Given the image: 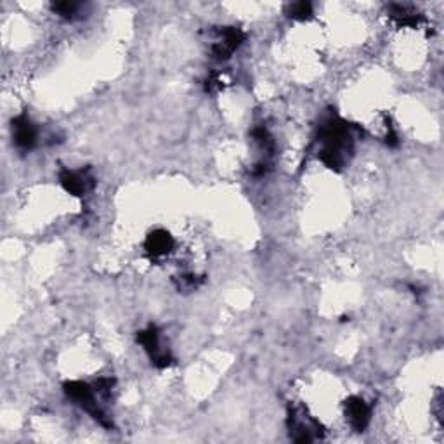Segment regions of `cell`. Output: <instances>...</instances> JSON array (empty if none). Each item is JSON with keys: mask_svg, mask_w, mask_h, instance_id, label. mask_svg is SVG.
I'll return each mask as SVG.
<instances>
[{"mask_svg": "<svg viewBox=\"0 0 444 444\" xmlns=\"http://www.w3.org/2000/svg\"><path fill=\"white\" fill-rule=\"evenodd\" d=\"M245 32L234 26H226L219 32V40L212 46V58L217 61H226L234 51L245 42Z\"/></svg>", "mask_w": 444, "mask_h": 444, "instance_id": "2", "label": "cell"}, {"mask_svg": "<svg viewBox=\"0 0 444 444\" xmlns=\"http://www.w3.org/2000/svg\"><path fill=\"white\" fill-rule=\"evenodd\" d=\"M52 11H54L58 16L65 18V20H73L75 16L78 14V11H80L82 4L78 2H56L52 4Z\"/></svg>", "mask_w": 444, "mask_h": 444, "instance_id": "10", "label": "cell"}, {"mask_svg": "<svg viewBox=\"0 0 444 444\" xmlns=\"http://www.w3.org/2000/svg\"><path fill=\"white\" fill-rule=\"evenodd\" d=\"M370 406L367 405L363 398L354 395L345 402L347 420H349V425L354 431H363L367 427L368 421H370Z\"/></svg>", "mask_w": 444, "mask_h": 444, "instance_id": "5", "label": "cell"}, {"mask_svg": "<svg viewBox=\"0 0 444 444\" xmlns=\"http://www.w3.org/2000/svg\"><path fill=\"white\" fill-rule=\"evenodd\" d=\"M389 14L395 23L401 26H419L424 21L419 11L413 9L412 6H406V4H391Z\"/></svg>", "mask_w": 444, "mask_h": 444, "instance_id": "6", "label": "cell"}, {"mask_svg": "<svg viewBox=\"0 0 444 444\" xmlns=\"http://www.w3.org/2000/svg\"><path fill=\"white\" fill-rule=\"evenodd\" d=\"M137 342L143 345L144 350H148L151 360H155L160 354L158 349V330L155 326H149L148 330H143L137 334Z\"/></svg>", "mask_w": 444, "mask_h": 444, "instance_id": "8", "label": "cell"}, {"mask_svg": "<svg viewBox=\"0 0 444 444\" xmlns=\"http://www.w3.org/2000/svg\"><path fill=\"white\" fill-rule=\"evenodd\" d=\"M144 247H146V250L151 253L153 257H160V255H165V253L174 247V240L167 231L156 229L146 238Z\"/></svg>", "mask_w": 444, "mask_h": 444, "instance_id": "7", "label": "cell"}, {"mask_svg": "<svg viewBox=\"0 0 444 444\" xmlns=\"http://www.w3.org/2000/svg\"><path fill=\"white\" fill-rule=\"evenodd\" d=\"M318 141L321 162L330 169H341L345 162V153L350 149V134L345 122L338 117H328L319 125Z\"/></svg>", "mask_w": 444, "mask_h": 444, "instance_id": "1", "label": "cell"}, {"mask_svg": "<svg viewBox=\"0 0 444 444\" xmlns=\"http://www.w3.org/2000/svg\"><path fill=\"white\" fill-rule=\"evenodd\" d=\"M61 186L73 196H84L94 186V179L87 170H63L59 174Z\"/></svg>", "mask_w": 444, "mask_h": 444, "instance_id": "3", "label": "cell"}, {"mask_svg": "<svg viewBox=\"0 0 444 444\" xmlns=\"http://www.w3.org/2000/svg\"><path fill=\"white\" fill-rule=\"evenodd\" d=\"M37 127L33 125V122L30 120L26 115H20L13 120V137L14 143L23 151H28L37 144Z\"/></svg>", "mask_w": 444, "mask_h": 444, "instance_id": "4", "label": "cell"}, {"mask_svg": "<svg viewBox=\"0 0 444 444\" xmlns=\"http://www.w3.org/2000/svg\"><path fill=\"white\" fill-rule=\"evenodd\" d=\"M286 14H288L292 20L298 21H305L312 16V4L311 2H296L290 4L288 9H286Z\"/></svg>", "mask_w": 444, "mask_h": 444, "instance_id": "9", "label": "cell"}]
</instances>
